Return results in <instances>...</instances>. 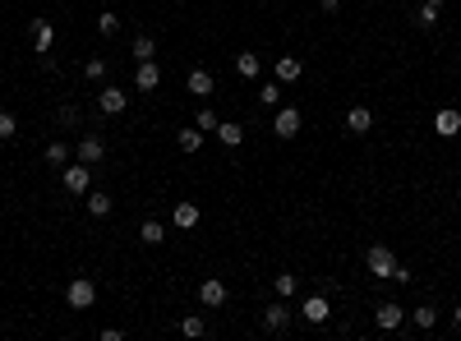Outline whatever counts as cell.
I'll use <instances>...</instances> for the list:
<instances>
[{"label":"cell","mask_w":461,"mask_h":341,"mask_svg":"<svg viewBox=\"0 0 461 341\" xmlns=\"http://www.w3.org/2000/svg\"><path fill=\"white\" fill-rule=\"evenodd\" d=\"M65 305L70 309H93L97 305V281L93 277H74L70 286H65Z\"/></svg>","instance_id":"6da1fadb"},{"label":"cell","mask_w":461,"mask_h":341,"mask_svg":"<svg viewBox=\"0 0 461 341\" xmlns=\"http://www.w3.org/2000/svg\"><path fill=\"white\" fill-rule=\"evenodd\" d=\"M61 184H65V194H88L93 189V167L88 162H70L61 175Z\"/></svg>","instance_id":"7a4b0ae2"},{"label":"cell","mask_w":461,"mask_h":341,"mask_svg":"<svg viewBox=\"0 0 461 341\" xmlns=\"http://www.w3.org/2000/svg\"><path fill=\"white\" fill-rule=\"evenodd\" d=\"M365 268L374 272L378 281H388V277H392V268H397V254H392L388 245H369V254H365Z\"/></svg>","instance_id":"3957f363"},{"label":"cell","mask_w":461,"mask_h":341,"mask_svg":"<svg viewBox=\"0 0 461 341\" xmlns=\"http://www.w3.org/2000/svg\"><path fill=\"white\" fill-rule=\"evenodd\" d=\"M300 120H305V115H300V106H277V115H272V134H277V139H296V134H300Z\"/></svg>","instance_id":"277c9868"},{"label":"cell","mask_w":461,"mask_h":341,"mask_svg":"<svg viewBox=\"0 0 461 341\" xmlns=\"http://www.w3.org/2000/svg\"><path fill=\"white\" fill-rule=\"evenodd\" d=\"M97 111L102 115H125L130 111V93H125V88H102V93H97Z\"/></svg>","instance_id":"5b68a950"},{"label":"cell","mask_w":461,"mask_h":341,"mask_svg":"<svg viewBox=\"0 0 461 341\" xmlns=\"http://www.w3.org/2000/svg\"><path fill=\"white\" fill-rule=\"evenodd\" d=\"M28 37H33V51L46 56V51L56 46V28H51V19H33V23H28Z\"/></svg>","instance_id":"8992f818"},{"label":"cell","mask_w":461,"mask_h":341,"mask_svg":"<svg viewBox=\"0 0 461 341\" xmlns=\"http://www.w3.org/2000/svg\"><path fill=\"white\" fill-rule=\"evenodd\" d=\"M74 157H78V162H88V167H97V162L106 157L102 134H83V139H78V148H74Z\"/></svg>","instance_id":"52a82bcc"},{"label":"cell","mask_w":461,"mask_h":341,"mask_svg":"<svg viewBox=\"0 0 461 341\" xmlns=\"http://www.w3.org/2000/svg\"><path fill=\"white\" fill-rule=\"evenodd\" d=\"M134 88H139V93H157V88H162V65H157V61H139V70H134Z\"/></svg>","instance_id":"ba28073f"},{"label":"cell","mask_w":461,"mask_h":341,"mask_svg":"<svg viewBox=\"0 0 461 341\" xmlns=\"http://www.w3.org/2000/svg\"><path fill=\"white\" fill-rule=\"evenodd\" d=\"M263 327H268L272 337H281V332L291 327V309H286V300H277V305L263 309Z\"/></svg>","instance_id":"9c48e42d"},{"label":"cell","mask_w":461,"mask_h":341,"mask_svg":"<svg viewBox=\"0 0 461 341\" xmlns=\"http://www.w3.org/2000/svg\"><path fill=\"white\" fill-rule=\"evenodd\" d=\"M374 323H378V332H397V327L406 323V309L388 300V305H378V309H374Z\"/></svg>","instance_id":"30bf717a"},{"label":"cell","mask_w":461,"mask_h":341,"mask_svg":"<svg viewBox=\"0 0 461 341\" xmlns=\"http://www.w3.org/2000/svg\"><path fill=\"white\" fill-rule=\"evenodd\" d=\"M434 134H438V139H457V134H461V111H457V106H443V111L434 115Z\"/></svg>","instance_id":"8fae6325"},{"label":"cell","mask_w":461,"mask_h":341,"mask_svg":"<svg viewBox=\"0 0 461 341\" xmlns=\"http://www.w3.org/2000/svg\"><path fill=\"white\" fill-rule=\"evenodd\" d=\"M199 305H203V309H222V305H227V281L208 277V281L199 286Z\"/></svg>","instance_id":"7c38bea8"},{"label":"cell","mask_w":461,"mask_h":341,"mask_svg":"<svg viewBox=\"0 0 461 341\" xmlns=\"http://www.w3.org/2000/svg\"><path fill=\"white\" fill-rule=\"evenodd\" d=\"M199 217H203L199 203H190V199H180V203L171 208V221H175L180 231H194V226H199Z\"/></svg>","instance_id":"4fadbf2b"},{"label":"cell","mask_w":461,"mask_h":341,"mask_svg":"<svg viewBox=\"0 0 461 341\" xmlns=\"http://www.w3.org/2000/svg\"><path fill=\"white\" fill-rule=\"evenodd\" d=\"M305 323H328L332 318V305H328V295H305Z\"/></svg>","instance_id":"5bb4252c"},{"label":"cell","mask_w":461,"mask_h":341,"mask_svg":"<svg viewBox=\"0 0 461 341\" xmlns=\"http://www.w3.org/2000/svg\"><path fill=\"white\" fill-rule=\"evenodd\" d=\"M185 88H190L194 97H212V88H217V83H212V70L194 65V70H190V79H185Z\"/></svg>","instance_id":"9a60e30c"},{"label":"cell","mask_w":461,"mask_h":341,"mask_svg":"<svg viewBox=\"0 0 461 341\" xmlns=\"http://www.w3.org/2000/svg\"><path fill=\"white\" fill-rule=\"evenodd\" d=\"M374 130V111L369 106H351L346 111V134H369Z\"/></svg>","instance_id":"2e32d148"},{"label":"cell","mask_w":461,"mask_h":341,"mask_svg":"<svg viewBox=\"0 0 461 341\" xmlns=\"http://www.w3.org/2000/svg\"><path fill=\"white\" fill-rule=\"evenodd\" d=\"M300 79H305L300 56H281V61H277V83H300Z\"/></svg>","instance_id":"e0dca14e"},{"label":"cell","mask_w":461,"mask_h":341,"mask_svg":"<svg viewBox=\"0 0 461 341\" xmlns=\"http://www.w3.org/2000/svg\"><path fill=\"white\" fill-rule=\"evenodd\" d=\"M83 208H88V217H111V194H102V189H88V199H83Z\"/></svg>","instance_id":"ac0fdd59"},{"label":"cell","mask_w":461,"mask_h":341,"mask_svg":"<svg viewBox=\"0 0 461 341\" xmlns=\"http://www.w3.org/2000/svg\"><path fill=\"white\" fill-rule=\"evenodd\" d=\"M212 134H217V143H222V148H240V143H244V125H235V120L217 125Z\"/></svg>","instance_id":"d6986e66"},{"label":"cell","mask_w":461,"mask_h":341,"mask_svg":"<svg viewBox=\"0 0 461 341\" xmlns=\"http://www.w3.org/2000/svg\"><path fill=\"white\" fill-rule=\"evenodd\" d=\"M259 70H263L259 51H240L235 56V74H240V79H259Z\"/></svg>","instance_id":"ffe728a7"},{"label":"cell","mask_w":461,"mask_h":341,"mask_svg":"<svg viewBox=\"0 0 461 341\" xmlns=\"http://www.w3.org/2000/svg\"><path fill=\"white\" fill-rule=\"evenodd\" d=\"M130 56H134V61H157V42H152V33H139V37H134Z\"/></svg>","instance_id":"44dd1931"},{"label":"cell","mask_w":461,"mask_h":341,"mask_svg":"<svg viewBox=\"0 0 461 341\" xmlns=\"http://www.w3.org/2000/svg\"><path fill=\"white\" fill-rule=\"evenodd\" d=\"M175 143H180L185 152H199L203 148V130H199V125H185V130L175 134Z\"/></svg>","instance_id":"7402d4cb"},{"label":"cell","mask_w":461,"mask_h":341,"mask_svg":"<svg viewBox=\"0 0 461 341\" xmlns=\"http://www.w3.org/2000/svg\"><path fill=\"white\" fill-rule=\"evenodd\" d=\"M139 240H143V245H162V240H166V226H162L157 217H148V221L139 226Z\"/></svg>","instance_id":"603a6c76"},{"label":"cell","mask_w":461,"mask_h":341,"mask_svg":"<svg viewBox=\"0 0 461 341\" xmlns=\"http://www.w3.org/2000/svg\"><path fill=\"white\" fill-rule=\"evenodd\" d=\"M272 290H277L281 300L296 295V290H300V277H296V272H277V277H272Z\"/></svg>","instance_id":"cb8c5ba5"},{"label":"cell","mask_w":461,"mask_h":341,"mask_svg":"<svg viewBox=\"0 0 461 341\" xmlns=\"http://www.w3.org/2000/svg\"><path fill=\"white\" fill-rule=\"evenodd\" d=\"M415 327H420V332H434V327H438V305H420L415 309Z\"/></svg>","instance_id":"d4e9b609"},{"label":"cell","mask_w":461,"mask_h":341,"mask_svg":"<svg viewBox=\"0 0 461 341\" xmlns=\"http://www.w3.org/2000/svg\"><path fill=\"white\" fill-rule=\"evenodd\" d=\"M46 167H70V148L65 143H46Z\"/></svg>","instance_id":"484cf974"},{"label":"cell","mask_w":461,"mask_h":341,"mask_svg":"<svg viewBox=\"0 0 461 341\" xmlns=\"http://www.w3.org/2000/svg\"><path fill=\"white\" fill-rule=\"evenodd\" d=\"M97 33H102V37H115V33H120V14H111V9H106V14H97Z\"/></svg>","instance_id":"4316f807"},{"label":"cell","mask_w":461,"mask_h":341,"mask_svg":"<svg viewBox=\"0 0 461 341\" xmlns=\"http://www.w3.org/2000/svg\"><path fill=\"white\" fill-rule=\"evenodd\" d=\"M83 79H88V83H102V79H106V61H102V56H93V61L83 65Z\"/></svg>","instance_id":"83f0119b"},{"label":"cell","mask_w":461,"mask_h":341,"mask_svg":"<svg viewBox=\"0 0 461 341\" xmlns=\"http://www.w3.org/2000/svg\"><path fill=\"white\" fill-rule=\"evenodd\" d=\"M194 125H199V130H203V134H212V130H217V125H222V120H217V111H212V106H203V111H199V115H194Z\"/></svg>","instance_id":"f1b7e54d"},{"label":"cell","mask_w":461,"mask_h":341,"mask_svg":"<svg viewBox=\"0 0 461 341\" xmlns=\"http://www.w3.org/2000/svg\"><path fill=\"white\" fill-rule=\"evenodd\" d=\"M415 23H420V28H434V23H438V5H429V0H425V5L415 9Z\"/></svg>","instance_id":"f546056e"},{"label":"cell","mask_w":461,"mask_h":341,"mask_svg":"<svg viewBox=\"0 0 461 341\" xmlns=\"http://www.w3.org/2000/svg\"><path fill=\"white\" fill-rule=\"evenodd\" d=\"M259 102L263 106H281V83H263L259 88Z\"/></svg>","instance_id":"4dcf8cb0"},{"label":"cell","mask_w":461,"mask_h":341,"mask_svg":"<svg viewBox=\"0 0 461 341\" xmlns=\"http://www.w3.org/2000/svg\"><path fill=\"white\" fill-rule=\"evenodd\" d=\"M180 332H185V337H203V332H208V323H203L199 314H190V318L180 323Z\"/></svg>","instance_id":"1f68e13d"},{"label":"cell","mask_w":461,"mask_h":341,"mask_svg":"<svg viewBox=\"0 0 461 341\" xmlns=\"http://www.w3.org/2000/svg\"><path fill=\"white\" fill-rule=\"evenodd\" d=\"M14 134H19V120H14L9 111H0V143H5V139H14Z\"/></svg>","instance_id":"d6a6232c"},{"label":"cell","mask_w":461,"mask_h":341,"mask_svg":"<svg viewBox=\"0 0 461 341\" xmlns=\"http://www.w3.org/2000/svg\"><path fill=\"white\" fill-rule=\"evenodd\" d=\"M392 281H397V286H410V281H415V272H410V268H401V263H397V268H392Z\"/></svg>","instance_id":"836d02e7"},{"label":"cell","mask_w":461,"mask_h":341,"mask_svg":"<svg viewBox=\"0 0 461 341\" xmlns=\"http://www.w3.org/2000/svg\"><path fill=\"white\" fill-rule=\"evenodd\" d=\"M56 120H61V125H78V111H74V106H61V115H56Z\"/></svg>","instance_id":"e575fe53"},{"label":"cell","mask_w":461,"mask_h":341,"mask_svg":"<svg viewBox=\"0 0 461 341\" xmlns=\"http://www.w3.org/2000/svg\"><path fill=\"white\" fill-rule=\"evenodd\" d=\"M318 9H323V14H337V9H341V0H318Z\"/></svg>","instance_id":"d590c367"},{"label":"cell","mask_w":461,"mask_h":341,"mask_svg":"<svg viewBox=\"0 0 461 341\" xmlns=\"http://www.w3.org/2000/svg\"><path fill=\"white\" fill-rule=\"evenodd\" d=\"M452 327H457V332H461V305L452 309Z\"/></svg>","instance_id":"8d00e7d4"},{"label":"cell","mask_w":461,"mask_h":341,"mask_svg":"<svg viewBox=\"0 0 461 341\" xmlns=\"http://www.w3.org/2000/svg\"><path fill=\"white\" fill-rule=\"evenodd\" d=\"M429 5H443V0H429Z\"/></svg>","instance_id":"74e56055"}]
</instances>
